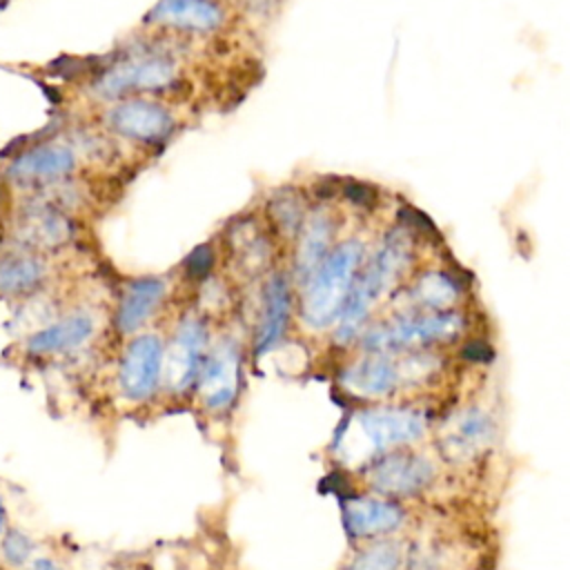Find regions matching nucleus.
I'll return each mask as SVG.
<instances>
[{"instance_id": "f257e3e1", "label": "nucleus", "mask_w": 570, "mask_h": 570, "mask_svg": "<svg viewBox=\"0 0 570 570\" xmlns=\"http://www.w3.org/2000/svg\"><path fill=\"white\" fill-rule=\"evenodd\" d=\"M430 432L432 416L428 410L410 403L379 401L358 407L345 419L334 452L341 463L361 470L387 452L421 445Z\"/></svg>"}, {"instance_id": "f03ea898", "label": "nucleus", "mask_w": 570, "mask_h": 570, "mask_svg": "<svg viewBox=\"0 0 570 570\" xmlns=\"http://www.w3.org/2000/svg\"><path fill=\"white\" fill-rule=\"evenodd\" d=\"M441 370L432 350L423 352H365L338 374V385L354 399L379 403L396 396L405 387L428 383Z\"/></svg>"}, {"instance_id": "7ed1b4c3", "label": "nucleus", "mask_w": 570, "mask_h": 570, "mask_svg": "<svg viewBox=\"0 0 570 570\" xmlns=\"http://www.w3.org/2000/svg\"><path fill=\"white\" fill-rule=\"evenodd\" d=\"M363 256V243L358 238H347L341 245L332 247L323 263L303 283L298 314L309 330H327L338 321L356 281Z\"/></svg>"}, {"instance_id": "20e7f679", "label": "nucleus", "mask_w": 570, "mask_h": 570, "mask_svg": "<svg viewBox=\"0 0 570 570\" xmlns=\"http://www.w3.org/2000/svg\"><path fill=\"white\" fill-rule=\"evenodd\" d=\"M465 330V318L456 309L443 312H405L385 323L363 330L361 347L363 352H423L436 345L456 341Z\"/></svg>"}, {"instance_id": "39448f33", "label": "nucleus", "mask_w": 570, "mask_h": 570, "mask_svg": "<svg viewBox=\"0 0 570 570\" xmlns=\"http://www.w3.org/2000/svg\"><path fill=\"white\" fill-rule=\"evenodd\" d=\"M407 256H410V249L405 238L394 236L376 252V256L370 258L361 276L354 281L352 292L336 321L334 336L338 343H352L363 334L365 323L372 314V307L385 294V289H390L392 281L403 272Z\"/></svg>"}, {"instance_id": "423d86ee", "label": "nucleus", "mask_w": 570, "mask_h": 570, "mask_svg": "<svg viewBox=\"0 0 570 570\" xmlns=\"http://www.w3.org/2000/svg\"><path fill=\"white\" fill-rule=\"evenodd\" d=\"M441 472V459L423 445L401 448L365 463L358 474L367 492L407 501L428 492Z\"/></svg>"}, {"instance_id": "0eeeda50", "label": "nucleus", "mask_w": 570, "mask_h": 570, "mask_svg": "<svg viewBox=\"0 0 570 570\" xmlns=\"http://www.w3.org/2000/svg\"><path fill=\"white\" fill-rule=\"evenodd\" d=\"M439 459L448 463H470L483 456L499 439V419L481 403H470L452 412L436 432Z\"/></svg>"}, {"instance_id": "6e6552de", "label": "nucleus", "mask_w": 570, "mask_h": 570, "mask_svg": "<svg viewBox=\"0 0 570 570\" xmlns=\"http://www.w3.org/2000/svg\"><path fill=\"white\" fill-rule=\"evenodd\" d=\"M176 80V65L163 53H134L111 62L96 80L94 91L107 100H120L134 91L165 89Z\"/></svg>"}, {"instance_id": "1a4fd4ad", "label": "nucleus", "mask_w": 570, "mask_h": 570, "mask_svg": "<svg viewBox=\"0 0 570 570\" xmlns=\"http://www.w3.org/2000/svg\"><path fill=\"white\" fill-rule=\"evenodd\" d=\"M73 238V225L67 212L51 205L24 200L9 223V249L47 256Z\"/></svg>"}, {"instance_id": "9d476101", "label": "nucleus", "mask_w": 570, "mask_h": 570, "mask_svg": "<svg viewBox=\"0 0 570 570\" xmlns=\"http://www.w3.org/2000/svg\"><path fill=\"white\" fill-rule=\"evenodd\" d=\"M165 343L156 334L134 336L118 361V392L131 403L149 401L163 385Z\"/></svg>"}, {"instance_id": "9b49d317", "label": "nucleus", "mask_w": 570, "mask_h": 570, "mask_svg": "<svg viewBox=\"0 0 570 570\" xmlns=\"http://www.w3.org/2000/svg\"><path fill=\"white\" fill-rule=\"evenodd\" d=\"M209 350V332L203 318L198 316H185L176 332L165 345L163 354V383L169 392L180 394L196 385L200 365Z\"/></svg>"}, {"instance_id": "f8f14e48", "label": "nucleus", "mask_w": 570, "mask_h": 570, "mask_svg": "<svg viewBox=\"0 0 570 570\" xmlns=\"http://www.w3.org/2000/svg\"><path fill=\"white\" fill-rule=\"evenodd\" d=\"M410 521L403 501H394L374 492H361L343 501V523L358 543L399 537Z\"/></svg>"}, {"instance_id": "ddd939ff", "label": "nucleus", "mask_w": 570, "mask_h": 570, "mask_svg": "<svg viewBox=\"0 0 570 570\" xmlns=\"http://www.w3.org/2000/svg\"><path fill=\"white\" fill-rule=\"evenodd\" d=\"M194 387L207 412L232 407L240 387V347L234 338L225 336L209 345Z\"/></svg>"}, {"instance_id": "4468645a", "label": "nucleus", "mask_w": 570, "mask_h": 570, "mask_svg": "<svg viewBox=\"0 0 570 570\" xmlns=\"http://www.w3.org/2000/svg\"><path fill=\"white\" fill-rule=\"evenodd\" d=\"M78 158L73 147L62 142H40L20 151L7 167V178L22 191H36L62 180L76 171Z\"/></svg>"}, {"instance_id": "2eb2a0df", "label": "nucleus", "mask_w": 570, "mask_h": 570, "mask_svg": "<svg viewBox=\"0 0 570 570\" xmlns=\"http://www.w3.org/2000/svg\"><path fill=\"white\" fill-rule=\"evenodd\" d=\"M105 122L114 134L145 145L165 142L176 127L174 116L160 102L145 98L118 100L105 111Z\"/></svg>"}, {"instance_id": "dca6fc26", "label": "nucleus", "mask_w": 570, "mask_h": 570, "mask_svg": "<svg viewBox=\"0 0 570 570\" xmlns=\"http://www.w3.org/2000/svg\"><path fill=\"white\" fill-rule=\"evenodd\" d=\"M94 332L96 318L85 309H73L33 330L24 341V350L29 356L38 358L69 354L82 347L94 336Z\"/></svg>"}, {"instance_id": "f3484780", "label": "nucleus", "mask_w": 570, "mask_h": 570, "mask_svg": "<svg viewBox=\"0 0 570 570\" xmlns=\"http://www.w3.org/2000/svg\"><path fill=\"white\" fill-rule=\"evenodd\" d=\"M147 22L176 31L209 33L223 27L225 9L216 0H160L149 11Z\"/></svg>"}, {"instance_id": "a211bd4d", "label": "nucleus", "mask_w": 570, "mask_h": 570, "mask_svg": "<svg viewBox=\"0 0 570 570\" xmlns=\"http://www.w3.org/2000/svg\"><path fill=\"white\" fill-rule=\"evenodd\" d=\"M47 278V256L20 249H7L0 254V298H24L38 294Z\"/></svg>"}, {"instance_id": "6ab92c4d", "label": "nucleus", "mask_w": 570, "mask_h": 570, "mask_svg": "<svg viewBox=\"0 0 570 570\" xmlns=\"http://www.w3.org/2000/svg\"><path fill=\"white\" fill-rule=\"evenodd\" d=\"M165 298V281L156 276H142L127 283L120 303L116 307V330L120 334L138 332L158 309Z\"/></svg>"}, {"instance_id": "aec40b11", "label": "nucleus", "mask_w": 570, "mask_h": 570, "mask_svg": "<svg viewBox=\"0 0 570 570\" xmlns=\"http://www.w3.org/2000/svg\"><path fill=\"white\" fill-rule=\"evenodd\" d=\"M287 318H289V285L285 276L274 274L265 285L263 309H261L256 338H254L256 354L267 352L281 341L287 327Z\"/></svg>"}, {"instance_id": "412c9836", "label": "nucleus", "mask_w": 570, "mask_h": 570, "mask_svg": "<svg viewBox=\"0 0 570 570\" xmlns=\"http://www.w3.org/2000/svg\"><path fill=\"white\" fill-rule=\"evenodd\" d=\"M298 234H301V238H298V247H296L294 274L298 281L305 283L332 249L334 223L327 214L316 212L307 220H303Z\"/></svg>"}, {"instance_id": "4be33fe9", "label": "nucleus", "mask_w": 570, "mask_h": 570, "mask_svg": "<svg viewBox=\"0 0 570 570\" xmlns=\"http://www.w3.org/2000/svg\"><path fill=\"white\" fill-rule=\"evenodd\" d=\"M410 543L401 537L365 541L341 570H407Z\"/></svg>"}, {"instance_id": "5701e85b", "label": "nucleus", "mask_w": 570, "mask_h": 570, "mask_svg": "<svg viewBox=\"0 0 570 570\" xmlns=\"http://www.w3.org/2000/svg\"><path fill=\"white\" fill-rule=\"evenodd\" d=\"M459 292L461 287L452 281L450 274L434 272V274L421 276L414 283L412 298L423 312H443V309H452L454 301L459 298Z\"/></svg>"}, {"instance_id": "b1692460", "label": "nucleus", "mask_w": 570, "mask_h": 570, "mask_svg": "<svg viewBox=\"0 0 570 570\" xmlns=\"http://www.w3.org/2000/svg\"><path fill=\"white\" fill-rule=\"evenodd\" d=\"M269 218H272V225L283 232L285 236H294L298 234L303 220H305V214H303V205H301V198L294 189H285V191H278L272 200H269Z\"/></svg>"}, {"instance_id": "393cba45", "label": "nucleus", "mask_w": 570, "mask_h": 570, "mask_svg": "<svg viewBox=\"0 0 570 570\" xmlns=\"http://www.w3.org/2000/svg\"><path fill=\"white\" fill-rule=\"evenodd\" d=\"M36 557V541L18 525H7L0 537V559L11 570H22Z\"/></svg>"}, {"instance_id": "a878e982", "label": "nucleus", "mask_w": 570, "mask_h": 570, "mask_svg": "<svg viewBox=\"0 0 570 570\" xmlns=\"http://www.w3.org/2000/svg\"><path fill=\"white\" fill-rule=\"evenodd\" d=\"M212 267H214V249H212L209 245L196 247V249L187 256V261H185V274H187L189 278H194V281L207 278L209 272H212Z\"/></svg>"}, {"instance_id": "bb28decb", "label": "nucleus", "mask_w": 570, "mask_h": 570, "mask_svg": "<svg viewBox=\"0 0 570 570\" xmlns=\"http://www.w3.org/2000/svg\"><path fill=\"white\" fill-rule=\"evenodd\" d=\"M345 191H347V196H350L352 203L363 205V207H370V205L376 200L374 191H372L367 185H350V187H345Z\"/></svg>"}, {"instance_id": "cd10ccee", "label": "nucleus", "mask_w": 570, "mask_h": 570, "mask_svg": "<svg viewBox=\"0 0 570 570\" xmlns=\"http://www.w3.org/2000/svg\"><path fill=\"white\" fill-rule=\"evenodd\" d=\"M22 570H65L53 557H47V554H36L27 568Z\"/></svg>"}, {"instance_id": "c85d7f7f", "label": "nucleus", "mask_w": 570, "mask_h": 570, "mask_svg": "<svg viewBox=\"0 0 570 570\" xmlns=\"http://www.w3.org/2000/svg\"><path fill=\"white\" fill-rule=\"evenodd\" d=\"M7 525H9V521H7V508H4V501H2V494H0V537H2V532L7 530Z\"/></svg>"}]
</instances>
